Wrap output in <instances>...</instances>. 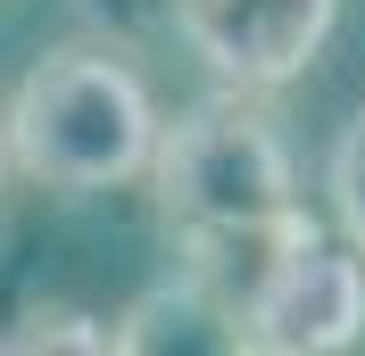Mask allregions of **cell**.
<instances>
[{
  "mask_svg": "<svg viewBox=\"0 0 365 356\" xmlns=\"http://www.w3.org/2000/svg\"><path fill=\"white\" fill-rule=\"evenodd\" d=\"M0 348H108V323L83 307H42L25 315V332H0Z\"/></svg>",
  "mask_w": 365,
  "mask_h": 356,
  "instance_id": "52a82bcc",
  "label": "cell"
},
{
  "mask_svg": "<svg viewBox=\"0 0 365 356\" xmlns=\"http://www.w3.org/2000/svg\"><path fill=\"white\" fill-rule=\"evenodd\" d=\"M0 191H9V141H0Z\"/></svg>",
  "mask_w": 365,
  "mask_h": 356,
  "instance_id": "ba28073f",
  "label": "cell"
},
{
  "mask_svg": "<svg viewBox=\"0 0 365 356\" xmlns=\"http://www.w3.org/2000/svg\"><path fill=\"white\" fill-rule=\"evenodd\" d=\"M166 25L216 83L282 91L324 58L341 0H166Z\"/></svg>",
  "mask_w": 365,
  "mask_h": 356,
  "instance_id": "277c9868",
  "label": "cell"
},
{
  "mask_svg": "<svg viewBox=\"0 0 365 356\" xmlns=\"http://www.w3.org/2000/svg\"><path fill=\"white\" fill-rule=\"evenodd\" d=\"M341 348H365V257L307 232L250 290L241 356H341Z\"/></svg>",
  "mask_w": 365,
  "mask_h": 356,
  "instance_id": "3957f363",
  "label": "cell"
},
{
  "mask_svg": "<svg viewBox=\"0 0 365 356\" xmlns=\"http://www.w3.org/2000/svg\"><path fill=\"white\" fill-rule=\"evenodd\" d=\"M324 191H332V216H341L349 248L365 257V108L341 125V141H332V166H324Z\"/></svg>",
  "mask_w": 365,
  "mask_h": 356,
  "instance_id": "8992f818",
  "label": "cell"
},
{
  "mask_svg": "<svg viewBox=\"0 0 365 356\" xmlns=\"http://www.w3.org/2000/svg\"><path fill=\"white\" fill-rule=\"evenodd\" d=\"M108 348H182V356H241V315L200 282V273H175V282L141 290L125 315H108Z\"/></svg>",
  "mask_w": 365,
  "mask_h": 356,
  "instance_id": "5b68a950",
  "label": "cell"
},
{
  "mask_svg": "<svg viewBox=\"0 0 365 356\" xmlns=\"http://www.w3.org/2000/svg\"><path fill=\"white\" fill-rule=\"evenodd\" d=\"M158 91L116 42H58L42 50L25 83L0 108L9 174H25L50 199H100L150 174L158 150Z\"/></svg>",
  "mask_w": 365,
  "mask_h": 356,
  "instance_id": "7a4b0ae2",
  "label": "cell"
},
{
  "mask_svg": "<svg viewBox=\"0 0 365 356\" xmlns=\"http://www.w3.org/2000/svg\"><path fill=\"white\" fill-rule=\"evenodd\" d=\"M150 191H158V216L182 248V273H200L232 315L250 307V290L274 273L282 248L316 232L299 207V166L266 91H241V83L207 91L175 125H158Z\"/></svg>",
  "mask_w": 365,
  "mask_h": 356,
  "instance_id": "6da1fadb",
  "label": "cell"
}]
</instances>
